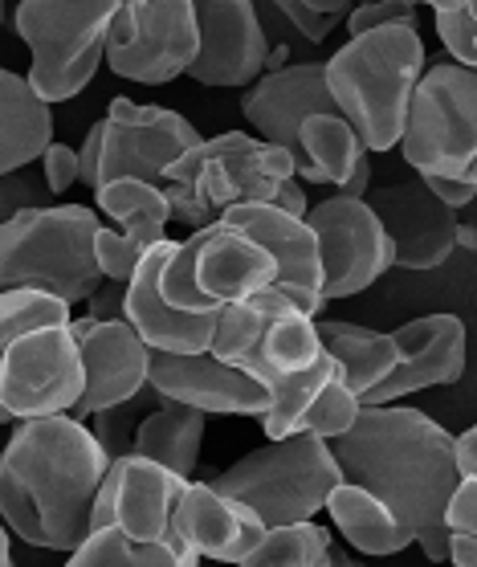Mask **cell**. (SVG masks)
<instances>
[{"mask_svg": "<svg viewBox=\"0 0 477 567\" xmlns=\"http://www.w3.org/2000/svg\"><path fill=\"white\" fill-rule=\"evenodd\" d=\"M462 9H465V17H469V21H474V25H477V0H465Z\"/></svg>", "mask_w": 477, "mask_h": 567, "instance_id": "cell-50", "label": "cell"}, {"mask_svg": "<svg viewBox=\"0 0 477 567\" xmlns=\"http://www.w3.org/2000/svg\"><path fill=\"white\" fill-rule=\"evenodd\" d=\"M416 4H428L433 13H445V9H462L465 0H416Z\"/></svg>", "mask_w": 477, "mask_h": 567, "instance_id": "cell-49", "label": "cell"}, {"mask_svg": "<svg viewBox=\"0 0 477 567\" xmlns=\"http://www.w3.org/2000/svg\"><path fill=\"white\" fill-rule=\"evenodd\" d=\"M98 229L103 220L86 205H45L0 220V295L41 290L65 307L86 302L103 286L94 258Z\"/></svg>", "mask_w": 477, "mask_h": 567, "instance_id": "cell-6", "label": "cell"}, {"mask_svg": "<svg viewBox=\"0 0 477 567\" xmlns=\"http://www.w3.org/2000/svg\"><path fill=\"white\" fill-rule=\"evenodd\" d=\"M360 396L343 384V375H331V384L323 388V396L314 400L302 416V429L298 433H310V437H323V441H335L343 437L351 425H355V416H360Z\"/></svg>", "mask_w": 477, "mask_h": 567, "instance_id": "cell-34", "label": "cell"}, {"mask_svg": "<svg viewBox=\"0 0 477 567\" xmlns=\"http://www.w3.org/2000/svg\"><path fill=\"white\" fill-rule=\"evenodd\" d=\"M241 111L253 123L258 140L282 147L294 164H298V127L310 115H339L319 62H298V65H286V70H273V74H261L241 94Z\"/></svg>", "mask_w": 477, "mask_h": 567, "instance_id": "cell-22", "label": "cell"}, {"mask_svg": "<svg viewBox=\"0 0 477 567\" xmlns=\"http://www.w3.org/2000/svg\"><path fill=\"white\" fill-rule=\"evenodd\" d=\"M205 413H196L188 404L164 400L159 409L143 416L135 437H131V453H139L147 462L164 465L172 474L193 477L200 465V441H205Z\"/></svg>", "mask_w": 477, "mask_h": 567, "instance_id": "cell-27", "label": "cell"}, {"mask_svg": "<svg viewBox=\"0 0 477 567\" xmlns=\"http://www.w3.org/2000/svg\"><path fill=\"white\" fill-rule=\"evenodd\" d=\"M421 181L428 184V193L437 196L440 205H449L453 213L465 205H474L477 200V184L469 181H457V176H421Z\"/></svg>", "mask_w": 477, "mask_h": 567, "instance_id": "cell-40", "label": "cell"}, {"mask_svg": "<svg viewBox=\"0 0 477 567\" xmlns=\"http://www.w3.org/2000/svg\"><path fill=\"white\" fill-rule=\"evenodd\" d=\"M404 164L416 176H457L477 155V70L440 62L421 74L401 135Z\"/></svg>", "mask_w": 477, "mask_h": 567, "instance_id": "cell-10", "label": "cell"}, {"mask_svg": "<svg viewBox=\"0 0 477 567\" xmlns=\"http://www.w3.org/2000/svg\"><path fill=\"white\" fill-rule=\"evenodd\" d=\"M0 4H4V0H0Z\"/></svg>", "mask_w": 477, "mask_h": 567, "instance_id": "cell-54", "label": "cell"}, {"mask_svg": "<svg viewBox=\"0 0 477 567\" xmlns=\"http://www.w3.org/2000/svg\"><path fill=\"white\" fill-rule=\"evenodd\" d=\"M111 470L86 421H21L0 450V523L41 551H74L91 535L94 494Z\"/></svg>", "mask_w": 477, "mask_h": 567, "instance_id": "cell-2", "label": "cell"}, {"mask_svg": "<svg viewBox=\"0 0 477 567\" xmlns=\"http://www.w3.org/2000/svg\"><path fill=\"white\" fill-rule=\"evenodd\" d=\"M449 564L477 567V539L474 535H449Z\"/></svg>", "mask_w": 477, "mask_h": 567, "instance_id": "cell-45", "label": "cell"}, {"mask_svg": "<svg viewBox=\"0 0 477 567\" xmlns=\"http://www.w3.org/2000/svg\"><path fill=\"white\" fill-rule=\"evenodd\" d=\"M253 4H270L273 13L310 45H323L343 25V17L355 9L351 0H253Z\"/></svg>", "mask_w": 477, "mask_h": 567, "instance_id": "cell-33", "label": "cell"}, {"mask_svg": "<svg viewBox=\"0 0 477 567\" xmlns=\"http://www.w3.org/2000/svg\"><path fill=\"white\" fill-rule=\"evenodd\" d=\"M0 567H13V551H9V527L0 523Z\"/></svg>", "mask_w": 477, "mask_h": 567, "instance_id": "cell-48", "label": "cell"}, {"mask_svg": "<svg viewBox=\"0 0 477 567\" xmlns=\"http://www.w3.org/2000/svg\"><path fill=\"white\" fill-rule=\"evenodd\" d=\"M168 237L143 254L123 290V319L135 327V336L152 351H176V355H200L212 348L217 315H188L159 298V261H164Z\"/></svg>", "mask_w": 477, "mask_h": 567, "instance_id": "cell-24", "label": "cell"}, {"mask_svg": "<svg viewBox=\"0 0 477 567\" xmlns=\"http://www.w3.org/2000/svg\"><path fill=\"white\" fill-rule=\"evenodd\" d=\"M118 0H21L17 33L33 50L29 86L41 103H70L91 86L106 58Z\"/></svg>", "mask_w": 477, "mask_h": 567, "instance_id": "cell-8", "label": "cell"}, {"mask_svg": "<svg viewBox=\"0 0 477 567\" xmlns=\"http://www.w3.org/2000/svg\"><path fill=\"white\" fill-rule=\"evenodd\" d=\"M74 339L82 351V396L70 409L74 421H86L106 409H123L147 388L152 348L135 336L127 319H74Z\"/></svg>", "mask_w": 477, "mask_h": 567, "instance_id": "cell-17", "label": "cell"}, {"mask_svg": "<svg viewBox=\"0 0 477 567\" xmlns=\"http://www.w3.org/2000/svg\"><path fill=\"white\" fill-rule=\"evenodd\" d=\"M273 205L282 208V213H290V217H307V193H302V184L298 181H286L282 188H278V196H273Z\"/></svg>", "mask_w": 477, "mask_h": 567, "instance_id": "cell-43", "label": "cell"}, {"mask_svg": "<svg viewBox=\"0 0 477 567\" xmlns=\"http://www.w3.org/2000/svg\"><path fill=\"white\" fill-rule=\"evenodd\" d=\"M462 181L477 184V155H474V164H469V168H465V176H462Z\"/></svg>", "mask_w": 477, "mask_h": 567, "instance_id": "cell-51", "label": "cell"}, {"mask_svg": "<svg viewBox=\"0 0 477 567\" xmlns=\"http://www.w3.org/2000/svg\"><path fill=\"white\" fill-rule=\"evenodd\" d=\"M457 470L462 477H477V425L457 437Z\"/></svg>", "mask_w": 477, "mask_h": 567, "instance_id": "cell-44", "label": "cell"}, {"mask_svg": "<svg viewBox=\"0 0 477 567\" xmlns=\"http://www.w3.org/2000/svg\"><path fill=\"white\" fill-rule=\"evenodd\" d=\"M147 388L164 400L188 404L205 416H266L270 413V388L253 380L241 368L220 363L212 351L200 355H176V351H152L147 363Z\"/></svg>", "mask_w": 477, "mask_h": 567, "instance_id": "cell-18", "label": "cell"}, {"mask_svg": "<svg viewBox=\"0 0 477 567\" xmlns=\"http://www.w3.org/2000/svg\"><path fill=\"white\" fill-rule=\"evenodd\" d=\"M286 181H294V159L282 147L246 131H225L172 159L159 176V188L168 196L172 217L200 229L212 225L225 208L273 205Z\"/></svg>", "mask_w": 477, "mask_h": 567, "instance_id": "cell-5", "label": "cell"}, {"mask_svg": "<svg viewBox=\"0 0 477 567\" xmlns=\"http://www.w3.org/2000/svg\"><path fill=\"white\" fill-rule=\"evenodd\" d=\"M396 368L360 404H396L425 388L457 384L465 372V322L457 315H425L392 331Z\"/></svg>", "mask_w": 477, "mask_h": 567, "instance_id": "cell-21", "label": "cell"}, {"mask_svg": "<svg viewBox=\"0 0 477 567\" xmlns=\"http://www.w3.org/2000/svg\"><path fill=\"white\" fill-rule=\"evenodd\" d=\"M319 237V254H323V298L363 295L392 270V237L384 233L367 200H351V196H326L302 217Z\"/></svg>", "mask_w": 477, "mask_h": 567, "instance_id": "cell-13", "label": "cell"}, {"mask_svg": "<svg viewBox=\"0 0 477 567\" xmlns=\"http://www.w3.org/2000/svg\"><path fill=\"white\" fill-rule=\"evenodd\" d=\"M360 4H372V0H360Z\"/></svg>", "mask_w": 477, "mask_h": 567, "instance_id": "cell-53", "label": "cell"}, {"mask_svg": "<svg viewBox=\"0 0 477 567\" xmlns=\"http://www.w3.org/2000/svg\"><path fill=\"white\" fill-rule=\"evenodd\" d=\"M367 188H372V155H360V164H355V172L348 176V184L339 188V196L363 200V196H367Z\"/></svg>", "mask_w": 477, "mask_h": 567, "instance_id": "cell-42", "label": "cell"}, {"mask_svg": "<svg viewBox=\"0 0 477 567\" xmlns=\"http://www.w3.org/2000/svg\"><path fill=\"white\" fill-rule=\"evenodd\" d=\"M314 331H319L323 351L335 360L343 384L360 400L396 368V343L384 331H372V327H360V322L323 319V315L314 319Z\"/></svg>", "mask_w": 477, "mask_h": 567, "instance_id": "cell-26", "label": "cell"}, {"mask_svg": "<svg viewBox=\"0 0 477 567\" xmlns=\"http://www.w3.org/2000/svg\"><path fill=\"white\" fill-rule=\"evenodd\" d=\"M98 181H143L159 184L164 168L200 143L196 123L168 111V106H139L131 99H115L106 118H98Z\"/></svg>", "mask_w": 477, "mask_h": 567, "instance_id": "cell-12", "label": "cell"}, {"mask_svg": "<svg viewBox=\"0 0 477 567\" xmlns=\"http://www.w3.org/2000/svg\"><path fill=\"white\" fill-rule=\"evenodd\" d=\"M74 315L41 290L0 295V425L70 413L82 396Z\"/></svg>", "mask_w": 477, "mask_h": 567, "instance_id": "cell-3", "label": "cell"}, {"mask_svg": "<svg viewBox=\"0 0 477 567\" xmlns=\"http://www.w3.org/2000/svg\"><path fill=\"white\" fill-rule=\"evenodd\" d=\"M445 527L449 535H474L477 539V477H462L457 491L445 506Z\"/></svg>", "mask_w": 477, "mask_h": 567, "instance_id": "cell-38", "label": "cell"}, {"mask_svg": "<svg viewBox=\"0 0 477 567\" xmlns=\"http://www.w3.org/2000/svg\"><path fill=\"white\" fill-rule=\"evenodd\" d=\"M343 482L372 491L416 535V547L433 564H449L445 506L462 482L457 437L421 409L363 404L343 437L326 441Z\"/></svg>", "mask_w": 477, "mask_h": 567, "instance_id": "cell-1", "label": "cell"}, {"mask_svg": "<svg viewBox=\"0 0 477 567\" xmlns=\"http://www.w3.org/2000/svg\"><path fill=\"white\" fill-rule=\"evenodd\" d=\"M331 543V530L319 527L314 518L294 527H273L237 567H326Z\"/></svg>", "mask_w": 477, "mask_h": 567, "instance_id": "cell-32", "label": "cell"}, {"mask_svg": "<svg viewBox=\"0 0 477 567\" xmlns=\"http://www.w3.org/2000/svg\"><path fill=\"white\" fill-rule=\"evenodd\" d=\"M172 530L200 559H217V564L232 567L266 539V523L253 515V506L212 491L208 482H184L176 511H172Z\"/></svg>", "mask_w": 477, "mask_h": 567, "instance_id": "cell-23", "label": "cell"}, {"mask_svg": "<svg viewBox=\"0 0 477 567\" xmlns=\"http://www.w3.org/2000/svg\"><path fill=\"white\" fill-rule=\"evenodd\" d=\"M437 38L449 50V58L457 65L477 70V25L465 17V9H445L437 13Z\"/></svg>", "mask_w": 477, "mask_h": 567, "instance_id": "cell-36", "label": "cell"}, {"mask_svg": "<svg viewBox=\"0 0 477 567\" xmlns=\"http://www.w3.org/2000/svg\"><path fill=\"white\" fill-rule=\"evenodd\" d=\"M94 205L98 213L115 220L118 229L94 233V258L106 282H131L135 266L143 261L147 249H155L168 237L172 205L159 184L143 181H106L94 188Z\"/></svg>", "mask_w": 477, "mask_h": 567, "instance_id": "cell-19", "label": "cell"}, {"mask_svg": "<svg viewBox=\"0 0 477 567\" xmlns=\"http://www.w3.org/2000/svg\"><path fill=\"white\" fill-rule=\"evenodd\" d=\"M196 58L193 0H118L103 62L127 82L164 86Z\"/></svg>", "mask_w": 477, "mask_h": 567, "instance_id": "cell-11", "label": "cell"}, {"mask_svg": "<svg viewBox=\"0 0 477 567\" xmlns=\"http://www.w3.org/2000/svg\"><path fill=\"white\" fill-rule=\"evenodd\" d=\"M363 143L351 131V123L343 115H310L298 127V164L294 176H302L307 184H331L343 188L348 176L360 164Z\"/></svg>", "mask_w": 477, "mask_h": 567, "instance_id": "cell-29", "label": "cell"}, {"mask_svg": "<svg viewBox=\"0 0 477 567\" xmlns=\"http://www.w3.org/2000/svg\"><path fill=\"white\" fill-rule=\"evenodd\" d=\"M196 58L188 78L212 91H241L266 74L270 41L253 0H193Z\"/></svg>", "mask_w": 477, "mask_h": 567, "instance_id": "cell-14", "label": "cell"}, {"mask_svg": "<svg viewBox=\"0 0 477 567\" xmlns=\"http://www.w3.org/2000/svg\"><path fill=\"white\" fill-rule=\"evenodd\" d=\"M0 25H4V4H0Z\"/></svg>", "mask_w": 477, "mask_h": 567, "instance_id": "cell-52", "label": "cell"}, {"mask_svg": "<svg viewBox=\"0 0 477 567\" xmlns=\"http://www.w3.org/2000/svg\"><path fill=\"white\" fill-rule=\"evenodd\" d=\"M326 511L335 518V527L343 530V539L363 555H396L416 543L413 530L404 527L372 491H363L355 482H339L335 494L326 498Z\"/></svg>", "mask_w": 477, "mask_h": 567, "instance_id": "cell-28", "label": "cell"}, {"mask_svg": "<svg viewBox=\"0 0 477 567\" xmlns=\"http://www.w3.org/2000/svg\"><path fill=\"white\" fill-rule=\"evenodd\" d=\"M184 482L188 477L172 474V470L147 462L139 453H118V457H111V470H106L103 486L94 494L91 530L115 523L135 543L180 539L172 530V511H176Z\"/></svg>", "mask_w": 477, "mask_h": 567, "instance_id": "cell-15", "label": "cell"}, {"mask_svg": "<svg viewBox=\"0 0 477 567\" xmlns=\"http://www.w3.org/2000/svg\"><path fill=\"white\" fill-rule=\"evenodd\" d=\"M425 58L416 25H387L348 38V45L323 62L326 91L367 155L401 143L408 103L425 74Z\"/></svg>", "mask_w": 477, "mask_h": 567, "instance_id": "cell-4", "label": "cell"}, {"mask_svg": "<svg viewBox=\"0 0 477 567\" xmlns=\"http://www.w3.org/2000/svg\"><path fill=\"white\" fill-rule=\"evenodd\" d=\"M217 220H229L249 237H258L278 261V278L270 290L286 295L302 315L319 319L326 307L323 298V254H319V237L302 217H290L278 205H237L225 208Z\"/></svg>", "mask_w": 477, "mask_h": 567, "instance_id": "cell-20", "label": "cell"}, {"mask_svg": "<svg viewBox=\"0 0 477 567\" xmlns=\"http://www.w3.org/2000/svg\"><path fill=\"white\" fill-rule=\"evenodd\" d=\"M200 555L184 539L164 543H135L111 523V527L91 530L86 539L70 551L65 567H196Z\"/></svg>", "mask_w": 477, "mask_h": 567, "instance_id": "cell-30", "label": "cell"}, {"mask_svg": "<svg viewBox=\"0 0 477 567\" xmlns=\"http://www.w3.org/2000/svg\"><path fill=\"white\" fill-rule=\"evenodd\" d=\"M29 208H45V196L41 188L21 172H4L0 176V220H13L17 213H29Z\"/></svg>", "mask_w": 477, "mask_h": 567, "instance_id": "cell-37", "label": "cell"}, {"mask_svg": "<svg viewBox=\"0 0 477 567\" xmlns=\"http://www.w3.org/2000/svg\"><path fill=\"white\" fill-rule=\"evenodd\" d=\"M286 58H290V50L286 45H278V50H270V58H266V74H273V70H286Z\"/></svg>", "mask_w": 477, "mask_h": 567, "instance_id": "cell-47", "label": "cell"}, {"mask_svg": "<svg viewBox=\"0 0 477 567\" xmlns=\"http://www.w3.org/2000/svg\"><path fill=\"white\" fill-rule=\"evenodd\" d=\"M212 355L229 368H241L253 380L270 388L282 375H294L323 355L314 319L290 302L278 290H258V295L229 302L217 315V336H212Z\"/></svg>", "mask_w": 477, "mask_h": 567, "instance_id": "cell-9", "label": "cell"}, {"mask_svg": "<svg viewBox=\"0 0 477 567\" xmlns=\"http://www.w3.org/2000/svg\"><path fill=\"white\" fill-rule=\"evenodd\" d=\"M53 143L50 103H41L25 78L0 65V176L21 172Z\"/></svg>", "mask_w": 477, "mask_h": 567, "instance_id": "cell-25", "label": "cell"}, {"mask_svg": "<svg viewBox=\"0 0 477 567\" xmlns=\"http://www.w3.org/2000/svg\"><path fill=\"white\" fill-rule=\"evenodd\" d=\"M363 200L392 237V254H396L392 266H401V270H437L462 246L457 213L440 205L421 176L396 181L387 188H367Z\"/></svg>", "mask_w": 477, "mask_h": 567, "instance_id": "cell-16", "label": "cell"}, {"mask_svg": "<svg viewBox=\"0 0 477 567\" xmlns=\"http://www.w3.org/2000/svg\"><path fill=\"white\" fill-rule=\"evenodd\" d=\"M335 360L331 355H319V360L302 368L294 375H282L278 384H270V413L261 416V429H266V441H282V437H294L298 429H302V416L314 400L323 396V388L331 384V375H335Z\"/></svg>", "mask_w": 477, "mask_h": 567, "instance_id": "cell-31", "label": "cell"}, {"mask_svg": "<svg viewBox=\"0 0 477 567\" xmlns=\"http://www.w3.org/2000/svg\"><path fill=\"white\" fill-rule=\"evenodd\" d=\"M41 168H45V188L50 193H70L77 184V152L70 143H50L41 152Z\"/></svg>", "mask_w": 477, "mask_h": 567, "instance_id": "cell-39", "label": "cell"}, {"mask_svg": "<svg viewBox=\"0 0 477 567\" xmlns=\"http://www.w3.org/2000/svg\"><path fill=\"white\" fill-rule=\"evenodd\" d=\"M123 282H111V286H98L86 302H91V315L86 319H123Z\"/></svg>", "mask_w": 477, "mask_h": 567, "instance_id": "cell-41", "label": "cell"}, {"mask_svg": "<svg viewBox=\"0 0 477 567\" xmlns=\"http://www.w3.org/2000/svg\"><path fill=\"white\" fill-rule=\"evenodd\" d=\"M343 482L335 453L323 437L294 433L282 441H266L261 450H249L241 462L220 470L208 486L229 494L237 503L253 506V515L273 527H294L326 511V498Z\"/></svg>", "mask_w": 477, "mask_h": 567, "instance_id": "cell-7", "label": "cell"}, {"mask_svg": "<svg viewBox=\"0 0 477 567\" xmlns=\"http://www.w3.org/2000/svg\"><path fill=\"white\" fill-rule=\"evenodd\" d=\"M387 25H416L413 0H372V4H355L343 17L348 38H360V33H372V29H387Z\"/></svg>", "mask_w": 477, "mask_h": 567, "instance_id": "cell-35", "label": "cell"}, {"mask_svg": "<svg viewBox=\"0 0 477 567\" xmlns=\"http://www.w3.org/2000/svg\"><path fill=\"white\" fill-rule=\"evenodd\" d=\"M326 567H367V564L351 559L348 547H335V543H331V551H326Z\"/></svg>", "mask_w": 477, "mask_h": 567, "instance_id": "cell-46", "label": "cell"}]
</instances>
